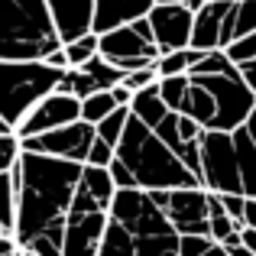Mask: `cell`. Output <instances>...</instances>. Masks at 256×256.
Here are the masks:
<instances>
[{
    "label": "cell",
    "instance_id": "obj_22",
    "mask_svg": "<svg viewBox=\"0 0 256 256\" xmlns=\"http://www.w3.org/2000/svg\"><path fill=\"white\" fill-rule=\"evenodd\" d=\"M117 107H120V100L114 98V88L110 91H94V94H88V98H82V120L100 124V120L110 110H117Z\"/></svg>",
    "mask_w": 256,
    "mask_h": 256
},
{
    "label": "cell",
    "instance_id": "obj_26",
    "mask_svg": "<svg viewBox=\"0 0 256 256\" xmlns=\"http://www.w3.org/2000/svg\"><path fill=\"white\" fill-rule=\"evenodd\" d=\"M126 120H130V104H120L117 110H110V114H107V117L98 124V133L117 146L120 136H124V130H126Z\"/></svg>",
    "mask_w": 256,
    "mask_h": 256
},
{
    "label": "cell",
    "instance_id": "obj_23",
    "mask_svg": "<svg viewBox=\"0 0 256 256\" xmlns=\"http://www.w3.org/2000/svg\"><path fill=\"white\" fill-rule=\"evenodd\" d=\"M227 52H230V58L244 68V75H246V82L253 84V91H256V32H250V36H244V39H237L234 46H227Z\"/></svg>",
    "mask_w": 256,
    "mask_h": 256
},
{
    "label": "cell",
    "instance_id": "obj_24",
    "mask_svg": "<svg viewBox=\"0 0 256 256\" xmlns=\"http://www.w3.org/2000/svg\"><path fill=\"white\" fill-rule=\"evenodd\" d=\"M65 52H68V62H72V65L91 62V58L100 52V32L91 30V32H82V36L68 39V42H65Z\"/></svg>",
    "mask_w": 256,
    "mask_h": 256
},
{
    "label": "cell",
    "instance_id": "obj_1",
    "mask_svg": "<svg viewBox=\"0 0 256 256\" xmlns=\"http://www.w3.org/2000/svg\"><path fill=\"white\" fill-rule=\"evenodd\" d=\"M84 162L23 150L16 162V237L20 250L32 256H62L65 227Z\"/></svg>",
    "mask_w": 256,
    "mask_h": 256
},
{
    "label": "cell",
    "instance_id": "obj_17",
    "mask_svg": "<svg viewBox=\"0 0 256 256\" xmlns=\"http://www.w3.org/2000/svg\"><path fill=\"white\" fill-rule=\"evenodd\" d=\"M49 4L65 42L94 30V0H49Z\"/></svg>",
    "mask_w": 256,
    "mask_h": 256
},
{
    "label": "cell",
    "instance_id": "obj_34",
    "mask_svg": "<svg viewBox=\"0 0 256 256\" xmlns=\"http://www.w3.org/2000/svg\"><path fill=\"white\" fill-rule=\"evenodd\" d=\"M0 133H13V124L4 117V114H0Z\"/></svg>",
    "mask_w": 256,
    "mask_h": 256
},
{
    "label": "cell",
    "instance_id": "obj_11",
    "mask_svg": "<svg viewBox=\"0 0 256 256\" xmlns=\"http://www.w3.org/2000/svg\"><path fill=\"white\" fill-rule=\"evenodd\" d=\"M72 120H82V98L65 91V88H56V91H49L46 98H39L30 107V114L16 124V133L26 140V136H36V133L65 126Z\"/></svg>",
    "mask_w": 256,
    "mask_h": 256
},
{
    "label": "cell",
    "instance_id": "obj_31",
    "mask_svg": "<svg viewBox=\"0 0 256 256\" xmlns=\"http://www.w3.org/2000/svg\"><path fill=\"white\" fill-rule=\"evenodd\" d=\"M110 175H114V182H117V188H140L136 185V175H133V169L124 162L120 156H114V162H110Z\"/></svg>",
    "mask_w": 256,
    "mask_h": 256
},
{
    "label": "cell",
    "instance_id": "obj_14",
    "mask_svg": "<svg viewBox=\"0 0 256 256\" xmlns=\"http://www.w3.org/2000/svg\"><path fill=\"white\" fill-rule=\"evenodd\" d=\"M234 0H208L198 13H194V32H192V46L194 49H224V30H227V16H230Z\"/></svg>",
    "mask_w": 256,
    "mask_h": 256
},
{
    "label": "cell",
    "instance_id": "obj_29",
    "mask_svg": "<svg viewBox=\"0 0 256 256\" xmlns=\"http://www.w3.org/2000/svg\"><path fill=\"white\" fill-rule=\"evenodd\" d=\"M159 82V68L156 65H146V68H136V72H126L124 75V84L130 91H140V88H150Z\"/></svg>",
    "mask_w": 256,
    "mask_h": 256
},
{
    "label": "cell",
    "instance_id": "obj_8",
    "mask_svg": "<svg viewBox=\"0 0 256 256\" xmlns=\"http://www.w3.org/2000/svg\"><path fill=\"white\" fill-rule=\"evenodd\" d=\"M156 204L166 211L178 234H204L211 237V188L204 185H182L152 192Z\"/></svg>",
    "mask_w": 256,
    "mask_h": 256
},
{
    "label": "cell",
    "instance_id": "obj_20",
    "mask_svg": "<svg viewBox=\"0 0 256 256\" xmlns=\"http://www.w3.org/2000/svg\"><path fill=\"white\" fill-rule=\"evenodd\" d=\"M16 169L13 172H0V234H13L16 230Z\"/></svg>",
    "mask_w": 256,
    "mask_h": 256
},
{
    "label": "cell",
    "instance_id": "obj_7",
    "mask_svg": "<svg viewBox=\"0 0 256 256\" xmlns=\"http://www.w3.org/2000/svg\"><path fill=\"white\" fill-rule=\"evenodd\" d=\"M100 56L107 62L120 65L124 72H136V68H146V65H156L162 49L156 42L150 16H136L130 23H120L114 30L100 32Z\"/></svg>",
    "mask_w": 256,
    "mask_h": 256
},
{
    "label": "cell",
    "instance_id": "obj_18",
    "mask_svg": "<svg viewBox=\"0 0 256 256\" xmlns=\"http://www.w3.org/2000/svg\"><path fill=\"white\" fill-rule=\"evenodd\" d=\"M130 110L136 114L140 120H146L150 126H156L159 120H162L166 114L172 110V107H169V100L162 98V91H159V82H156V84H150V88H140V91L133 94V100H130Z\"/></svg>",
    "mask_w": 256,
    "mask_h": 256
},
{
    "label": "cell",
    "instance_id": "obj_4",
    "mask_svg": "<svg viewBox=\"0 0 256 256\" xmlns=\"http://www.w3.org/2000/svg\"><path fill=\"white\" fill-rule=\"evenodd\" d=\"M114 194H117V182L110 175V166L84 162L75 201H72L68 227H65L62 256H98L100 253L107 224H110Z\"/></svg>",
    "mask_w": 256,
    "mask_h": 256
},
{
    "label": "cell",
    "instance_id": "obj_13",
    "mask_svg": "<svg viewBox=\"0 0 256 256\" xmlns=\"http://www.w3.org/2000/svg\"><path fill=\"white\" fill-rule=\"evenodd\" d=\"M124 75H126V72L120 68V65L107 62V58L98 52L91 62L65 68V75H62V82H58V88L78 94V98H88V94H94V91H110L114 84L124 82Z\"/></svg>",
    "mask_w": 256,
    "mask_h": 256
},
{
    "label": "cell",
    "instance_id": "obj_21",
    "mask_svg": "<svg viewBox=\"0 0 256 256\" xmlns=\"http://www.w3.org/2000/svg\"><path fill=\"white\" fill-rule=\"evenodd\" d=\"M204 56V49H194V46H185V49H172V52H162L156 62L159 68V78H169V75H185V72L194 68V62Z\"/></svg>",
    "mask_w": 256,
    "mask_h": 256
},
{
    "label": "cell",
    "instance_id": "obj_19",
    "mask_svg": "<svg viewBox=\"0 0 256 256\" xmlns=\"http://www.w3.org/2000/svg\"><path fill=\"white\" fill-rule=\"evenodd\" d=\"M250 32H256V0H234L224 30V49L234 46L237 39L250 36Z\"/></svg>",
    "mask_w": 256,
    "mask_h": 256
},
{
    "label": "cell",
    "instance_id": "obj_5",
    "mask_svg": "<svg viewBox=\"0 0 256 256\" xmlns=\"http://www.w3.org/2000/svg\"><path fill=\"white\" fill-rule=\"evenodd\" d=\"M65 46L49 0H0V58H46Z\"/></svg>",
    "mask_w": 256,
    "mask_h": 256
},
{
    "label": "cell",
    "instance_id": "obj_30",
    "mask_svg": "<svg viewBox=\"0 0 256 256\" xmlns=\"http://www.w3.org/2000/svg\"><path fill=\"white\" fill-rule=\"evenodd\" d=\"M220 194V192H218ZM220 201H224V208H227V214H230L237 224H246V194H237V192H227V194H220Z\"/></svg>",
    "mask_w": 256,
    "mask_h": 256
},
{
    "label": "cell",
    "instance_id": "obj_15",
    "mask_svg": "<svg viewBox=\"0 0 256 256\" xmlns=\"http://www.w3.org/2000/svg\"><path fill=\"white\" fill-rule=\"evenodd\" d=\"M230 136H234V150H237L244 194L246 198H256V107L237 130H230Z\"/></svg>",
    "mask_w": 256,
    "mask_h": 256
},
{
    "label": "cell",
    "instance_id": "obj_32",
    "mask_svg": "<svg viewBox=\"0 0 256 256\" xmlns=\"http://www.w3.org/2000/svg\"><path fill=\"white\" fill-rule=\"evenodd\" d=\"M46 62L52 65V68H72V62H68V52H65V46H58V49H52L49 56H46Z\"/></svg>",
    "mask_w": 256,
    "mask_h": 256
},
{
    "label": "cell",
    "instance_id": "obj_6",
    "mask_svg": "<svg viewBox=\"0 0 256 256\" xmlns=\"http://www.w3.org/2000/svg\"><path fill=\"white\" fill-rule=\"evenodd\" d=\"M62 75L65 72L52 68L46 58H0V114L13 130L39 98L56 91Z\"/></svg>",
    "mask_w": 256,
    "mask_h": 256
},
{
    "label": "cell",
    "instance_id": "obj_35",
    "mask_svg": "<svg viewBox=\"0 0 256 256\" xmlns=\"http://www.w3.org/2000/svg\"><path fill=\"white\" fill-rule=\"evenodd\" d=\"M16 256H26V253H23V250H20V253H16Z\"/></svg>",
    "mask_w": 256,
    "mask_h": 256
},
{
    "label": "cell",
    "instance_id": "obj_36",
    "mask_svg": "<svg viewBox=\"0 0 256 256\" xmlns=\"http://www.w3.org/2000/svg\"><path fill=\"white\" fill-rule=\"evenodd\" d=\"M23 253H26V250H23ZM26 256H32V253H26Z\"/></svg>",
    "mask_w": 256,
    "mask_h": 256
},
{
    "label": "cell",
    "instance_id": "obj_27",
    "mask_svg": "<svg viewBox=\"0 0 256 256\" xmlns=\"http://www.w3.org/2000/svg\"><path fill=\"white\" fill-rule=\"evenodd\" d=\"M20 156H23V140H20V133H0V172H13L20 162Z\"/></svg>",
    "mask_w": 256,
    "mask_h": 256
},
{
    "label": "cell",
    "instance_id": "obj_10",
    "mask_svg": "<svg viewBox=\"0 0 256 256\" xmlns=\"http://www.w3.org/2000/svg\"><path fill=\"white\" fill-rule=\"evenodd\" d=\"M20 140H23V136H20ZM94 140H98V124L72 120V124L56 126V130L26 136L23 150L46 152V156H58V159H75V162H88V152H91Z\"/></svg>",
    "mask_w": 256,
    "mask_h": 256
},
{
    "label": "cell",
    "instance_id": "obj_25",
    "mask_svg": "<svg viewBox=\"0 0 256 256\" xmlns=\"http://www.w3.org/2000/svg\"><path fill=\"white\" fill-rule=\"evenodd\" d=\"M182 250H185V256H230L224 244H218L214 237H204V234H182Z\"/></svg>",
    "mask_w": 256,
    "mask_h": 256
},
{
    "label": "cell",
    "instance_id": "obj_9",
    "mask_svg": "<svg viewBox=\"0 0 256 256\" xmlns=\"http://www.w3.org/2000/svg\"><path fill=\"white\" fill-rule=\"evenodd\" d=\"M201 178H204V188H211V192L244 194L230 130H208L204 133V140H201Z\"/></svg>",
    "mask_w": 256,
    "mask_h": 256
},
{
    "label": "cell",
    "instance_id": "obj_33",
    "mask_svg": "<svg viewBox=\"0 0 256 256\" xmlns=\"http://www.w3.org/2000/svg\"><path fill=\"white\" fill-rule=\"evenodd\" d=\"M246 224L256 227V198H246Z\"/></svg>",
    "mask_w": 256,
    "mask_h": 256
},
{
    "label": "cell",
    "instance_id": "obj_3",
    "mask_svg": "<svg viewBox=\"0 0 256 256\" xmlns=\"http://www.w3.org/2000/svg\"><path fill=\"white\" fill-rule=\"evenodd\" d=\"M117 156L136 175V185L146 192H159V188H182V185H204L198 172H192V166L166 143L156 133V126H150L146 120H140L130 110L126 130L117 143Z\"/></svg>",
    "mask_w": 256,
    "mask_h": 256
},
{
    "label": "cell",
    "instance_id": "obj_28",
    "mask_svg": "<svg viewBox=\"0 0 256 256\" xmlns=\"http://www.w3.org/2000/svg\"><path fill=\"white\" fill-rule=\"evenodd\" d=\"M114 156H117V146L98 133V140L91 143V152H88V162H91V166H110Z\"/></svg>",
    "mask_w": 256,
    "mask_h": 256
},
{
    "label": "cell",
    "instance_id": "obj_2",
    "mask_svg": "<svg viewBox=\"0 0 256 256\" xmlns=\"http://www.w3.org/2000/svg\"><path fill=\"white\" fill-rule=\"evenodd\" d=\"M98 256H185L182 234L146 188H117Z\"/></svg>",
    "mask_w": 256,
    "mask_h": 256
},
{
    "label": "cell",
    "instance_id": "obj_16",
    "mask_svg": "<svg viewBox=\"0 0 256 256\" xmlns=\"http://www.w3.org/2000/svg\"><path fill=\"white\" fill-rule=\"evenodd\" d=\"M156 0H94V32H107L120 23L146 16Z\"/></svg>",
    "mask_w": 256,
    "mask_h": 256
},
{
    "label": "cell",
    "instance_id": "obj_12",
    "mask_svg": "<svg viewBox=\"0 0 256 256\" xmlns=\"http://www.w3.org/2000/svg\"><path fill=\"white\" fill-rule=\"evenodd\" d=\"M156 32V42L162 52L172 49H185L192 46V32H194V10L185 0H156L152 10L146 13Z\"/></svg>",
    "mask_w": 256,
    "mask_h": 256
}]
</instances>
